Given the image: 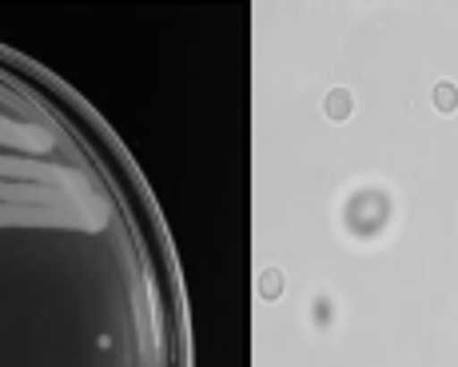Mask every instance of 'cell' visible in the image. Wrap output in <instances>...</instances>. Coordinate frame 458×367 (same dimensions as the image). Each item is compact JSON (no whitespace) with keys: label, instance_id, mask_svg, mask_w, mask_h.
<instances>
[{"label":"cell","instance_id":"1","mask_svg":"<svg viewBox=\"0 0 458 367\" xmlns=\"http://www.w3.org/2000/svg\"><path fill=\"white\" fill-rule=\"evenodd\" d=\"M347 108H351V96L343 92V89L327 96V116L331 120H343V116H347Z\"/></svg>","mask_w":458,"mask_h":367},{"label":"cell","instance_id":"2","mask_svg":"<svg viewBox=\"0 0 458 367\" xmlns=\"http://www.w3.org/2000/svg\"><path fill=\"white\" fill-rule=\"evenodd\" d=\"M435 104H438L443 112H454V104H458L454 84H438V89H435Z\"/></svg>","mask_w":458,"mask_h":367},{"label":"cell","instance_id":"3","mask_svg":"<svg viewBox=\"0 0 458 367\" xmlns=\"http://www.w3.org/2000/svg\"><path fill=\"white\" fill-rule=\"evenodd\" d=\"M279 287H284V279H279L276 268H271V272H263V279H259V292L263 295H279Z\"/></svg>","mask_w":458,"mask_h":367}]
</instances>
